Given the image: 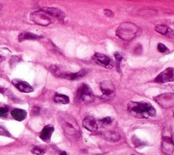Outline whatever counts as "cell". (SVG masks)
<instances>
[{
    "label": "cell",
    "instance_id": "52a82bcc",
    "mask_svg": "<svg viewBox=\"0 0 174 155\" xmlns=\"http://www.w3.org/2000/svg\"><path fill=\"white\" fill-rule=\"evenodd\" d=\"M155 101L164 108H169L174 105V93H167L156 97Z\"/></svg>",
    "mask_w": 174,
    "mask_h": 155
},
{
    "label": "cell",
    "instance_id": "8992f818",
    "mask_svg": "<svg viewBox=\"0 0 174 155\" xmlns=\"http://www.w3.org/2000/svg\"><path fill=\"white\" fill-rule=\"evenodd\" d=\"M168 131L165 130L163 133L161 151L164 154L171 155L174 151V143L171 135L168 134Z\"/></svg>",
    "mask_w": 174,
    "mask_h": 155
},
{
    "label": "cell",
    "instance_id": "ba28073f",
    "mask_svg": "<svg viewBox=\"0 0 174 155\" xmlns=\"http://www.w3.org/2000/svg\"><path fill=\"white\" fill-rule=\"evenodd\" d=\"M93 60L101 67L107 69H112L114 66V61L110 57L99 53H95L93 55Z\"/></svg>",
    "mask_w": 174,
    "mask_h": 155
},
{
    "label": "cell",
    "instance_id": "1f68e13d",
    "mask_svg": "<svg viewBox=\"0 0 174 155\" xmlns=\"http://www.w3.org/2000/svg\"><path fill=\"white\" fill-rule=\"evenodd\" d=\"M4 59H5V58L3 56H2L1 54H0V63H2V61H4Z\"/></svg>",
    "mask_w": 174,
    "mask_h": 155
},
{
    "label": "cell",
    "instance_id": "4dcf8cb0",
    "mask_svg": "<svg viewBox=\"0 0 174 155\" xmlns=\"http://www.w3.org/2000/svg\"><path fill=\"white\" fill-rule=\"evenodd\" d=\"M141 52H142V46H141V45L140 44H138L137 46L135 48V50H134V53L135 54H140Z\"/></svg>",
    "mask_w": 174,
    "mask_h": 155
},
{
    "label": "cell",
    "instance_id": "2e32d148",
    "mask_svg": "<svg viewBox=\"0 0 174 155\" xmlns=\"http://www.w3.org/2000/svg\"><path fill=\"white\" fill-rule=\"evenodd\" d=\"M154 30L157 33L165 35L168 38H173L174 36V30L165 25H158L154 28Z\"/></svg>",
    "mask_w": 174,
    "mask_h": 155
},
{
    "label": "cell",
    "instance_id": "30bf717a",
    "mask_svg": "<svg viewBox=\"0 0 174 155\" xmlns=\"http://www.w3.org/2000/svg\"><path fill=\"white\" fill-rule=\"evenodd\" d=\"M87 74L86 70H81L80 72H76V73H70V72H63V71L61 70V72L57 75V78L62 79H66L68 80H76L85 77Z\"/></svg>",
    "mask_w": 174,
    "mask_h": 155
},
{
    "label": "cell",
    "instance_id": "ac0fdd59",
    "mask_svg": "<svg viewBox=\"0 0 174 155\" xmlns=\"http://www.w3.org/2000/svg\"><path fill=\"white\" fill-rule=\"evenodd\" d=\"M11 116L15 121H22L27 116V112L22 109H14L11 112Z\"/></svg>",
    "mask_w": 174,
    "mask_h": 155
},
{
    "label": "cell",
    "instance_id": "7a4b0ae2",
    "mask_svg": "<svg viewBox=\"0 0 174 155\" xmlns=\"http://www.w3.org/2000/svg\"><path fill=\"white\" fill-rule=\"evenodd\" d=\"M128 112L135 118H148L156 116V109L146 101H130L127 105Z\"/></svg>",
    "mask_w": 174,
    "mask_h": 155
},
{
    "label": "cell",
    "instance_id": "4316f807",
    "mask_svg": "<svg viewBox=\"0 0 174 155\" xmlns=\"http://www.w3.org/2000/svg\"><path fill=\"white\" fill-rule=\"evenodd\" d=\"M112 122V119L111 117L109 116H108V117H105L104 118H102L101 120H100V124L101 125H108L109 124H111Z\"/></svg>",
    "mask_w": 174,
    "mask_h": 155
},
{
    "label": "cell",
    "instance_id": "d6a6232c",
    "mask_svg": "<svg viewBox=\"0 0 174 155\" xmlns=\"http://www.w3.org/2000/svg\"><path fill=\"white\" fill-rule=\"evenodd\" d=\"M60 155H67L66 152H65V151H63V152H61V153H60Z\"/></svg>",
    "mask_w": 174,
    "mask_h": 155
},
{
    "label": "cell",
    "instance_id": "277c9868",
    "mask_svg": "<svg viewBox=\"0 0 174 155\" xmlns=\"http://www.w3.org/2000/svg\"><path fill=\"white\" fill-rule=\"evenodd\" d=\"M95 97L92 90L87 84L82 83L80 85L76 93V100L79 103L87 104L94 101Z\"/></svg>",
    "mask_w": 174,
    "mask_h": 155
},
{
    "label": "cell",
    "instance_id": "603a6c76",
    "mask_svg": "<svg viewBox=\"0 0 174 155\" xmlns=\"http://www.w3.org/2000/svg\"><path fill=\"white\" fill-rule=\"evenodd\" d=\"M132 142H133L134 146L136 147H140V146H144L145 145L144 142L141 141L140 139L137 137L135 135L133 137V138H132Z\"/></svg>",
    "mask_w": 174,
    "mask_h": 155
},
{
    "label": "cell",
    "instance_id": "d590c367",
    "mask_svg": "<svg viewBox=\"0 0 174 155\" xmlns=\"http://www.w3.org/2000/svg\"><path fill=\"white\" fill-rule=\"evenodd\" d=\"M132 155H134V154H132Z\"/></svg>",
    "mask_w": 174,
    "mask_h": 155
},
{
    "label": "cell",
    "instance_id": "836d02e7",
    "mask_svg": "<svg viewBox=\"0 0 174 155\" xmlns=\"http://www.w3.org/2000/svg\"><path fill=\"white\" fill-rule=\"evenodd\" d=\"M4 93V89H3L1 86H0V94H2V93Z\"/></svg>",
    "mask_w": 174,
    "mask_h": 155
},
{
    "label": "cell",
    "instance_id": "e0dca14e",
    "mask_svg": "<svg viewBox=\"0 0 174 155\" xmlns=\"http://www.w3.org/2000/svg\"><path fill=\"white\" fill-rule=\"evenodd\" d=\"M42 37L39 35L35 34L31 32H22L18 35V41L19 42H24L27 40H39Z\"/></svg>",
    "mask_w": 174,
    "mask_h": 155
},
{
    "label": "cell",
    "instance_id": "3957f363",
    "mask_svg": "<svg viewBox=\"0 0 174 155\" xmlns=\"http://www.w3.org/2000/svg\"><path fill=\"white\" fill-rule=\"evenodd\" d=\"M139 31L137 26L131 22H125L121 24L117 30V35L124 40L134 39Z\"/></svg>",
    "mask_w": 174,
    "mask_h": 155
},
{
    "label": "cell",
    "instance_id": "d6986e66",
    "mask_svg": "<svg viewBox=\"0 0 174 155\" xmlns=\"http://www.w3.org/2000/svg\"><path fill=\"white\" fill-rule=\"evenodd\" d=\"M105 140L109 142H117L121 139V135L117 131H106L104 133Z\"/></svg>",
    "mask_w": 174,
    "mask_h": 155
},
{
    "label": "cell",
    "instance_id": "d4e9b609",
    "mask_svg": "<svg viewBox=\"0 0 174 155\" xmlns=\"http://www.w3.org/2000/svg\"><path fill=\"white\" fill-rule=\"evenodd\" d=\"M8 108L6 107H0V118H5L7 117Z\"/></svg>",
    "mask_w": 174,
    "mask_h": 155
},
{
    "label": "cell",
    "instance_id": "7402d4cb",
    "mask_svg": "<svg viewBox=\"0 0 174 155\" xmlns=\"http://www.w3.org/2000/svg\"><path fill=\"white\" fill-rule=\"evenodd\" d=\"M21 61V59L19 57L12 56L10 58V61H9V63H10V67H14L16 65H17L18 63L20 62Z\"/></svg>",
    "mask_w": 174,
    "mask_h": 155
},
{
    "label": "cell",
    "instance_id": "5b68a950",
    "mask_svg": "<svg viewBox=\"0 0 174 155\" xmlns=\"http://www.w3.org/2000/svg\"><path fill=\"white\" fill-rule=\"evenodd\" d=\"M30 18L34 23L44 27L50 25L54 22V18L43 9L32 12L30 15Z\"/></svg>",
    "mask_w": 174,
    "mask_h": 155
},
{
    "label": "cell",
    "instance_id": "9a60e30c",
    "mask_svg": "<svg viewBox=\"0 0 174 155\" xmlns=\"http://www.w3.org/2000/svg\"><path fill=\"white\" fill-rule=\"evenodd\" d=\"M54 131V128L53 125H48L45 126L42 131L40 133V138L45 142H49L50 141L51 136Z\"/></svg>",
    "mask_w": 174,
    "mask_h": 155
},
{
    "label": "cell",
    "instance_id": "f1b7e54d",
    "mask_svg": "<svg viewBox=\"0 0 174 155\" xmlns=\"http://www.w3.org/2000/svg\"><path fill=\"white\" fill-rule=\"evenodd\" d=\"M104 14L105 16H106V17H114V13L109 9H105L104 10Z\"/></svg>",
    "mask_w": 174,
    "mask_h": 155
},
{
    "label": "cell",
    "instance_id": "4fadbf2b",
    "mask_svg": "<svg viewBox=\"0 0 174 155\" xmlns=\"http://www.w3.org/2000/svg\"><path fill=\"white\" fill-rule=\"evenodd\" d=\"M82 125L87 130L91 132H95L98 129V125L95 119L91 116H88L85 118L82 122Z\"/></svg>",
    "mask_w": 174,
    "mask_h": 155
},
{
    "label": "cell",
    "instance_id": "f546056e",
    "mask_svg": "<svg viewBox=\"0 0 174 155\" xmlns=\"http://www.w3.org/2000/svg\"><path fill=\"white\" fill-rule=\"evenodd\" d=\"M40 112V108L38 107V106H35V107L32 109L31 114L34 116H38V115H39Z\"/></svg>",
    "mask_w": 174,
    "mask_h": 155
},
{
    "label": "cell",
    "instance_id": "e575fe53",
    "mask_svg": "<svg viewBox=\"0 0 174 155\" xmlns=\"http://www.w3.org/2000/svg\"><path fill=\"white\" fill-rule=\"evenodd\" d=\"M173 116H174V112H173Z\"/></svg>",
    "mask_w": 174,
    "mask_h": 155
},
{
    "label": "cell",
    "instance_id": "6da1fadb",
    "mask_svg": "<svg viewBox=\"0 0 174 155\" xmlns=\"http://www.w3.org/2000/svg\"><path fill=\"white\" fill-rule=\"evenodd\" d=\"M57 118L67 140L71 141L78 140L80 135V129L75 119L64 112H59Z\"/></svg>",
    "mask_w": 174,
    "mask_h": 155
},
{
    "label": "cell",
    "instance_id": "44dd1931",
    "mask_svg": "<svg viewBox=\"0 0 174 155\" xmlns=\"http://www.w3.org/2000/svg\"><path fill=\"white\" fill-rule=\"evenodd\" d=\"M114 57L116 59V66H117V70L118 72L121 73V63L122 60V56L119 53H114Z\"/></svg>",
    "mask_w": 174,
    "mask_h": 155
},
{
    "label": "cell",
    "instance_id": "9c48e42d",
    "mask_svg": "<svg viewBox=\"0 0 174 155\" xmlns=\"http://www.w3.org/2000/svg\"><path fill=\"white\" fill-rule=\"evenodd\" d=\"M174 81V69L173 67H168L158 75L154 82L159 84H163Z\"/></svg>",
    "mask_w": 174,
    "mask_h": 155
},
{
    "label": "cell",
    "instance_id": "7c38bea8",
    "mask_svg": "<svg viewBox=\"0 0 174 155\" xmlns=\"http://www.w3.org/2000/svg\"><path fill=\"white\" fill-rule=\"evenodd\" d=\"M100 89L103 93V95L105 97H109L114 94L115 88L112 82L109 80H105L100 83Z\"/></svg>",
    "mask_w": 174,
    "mask_h": 155
},
{
    "label": "cell",
    "instance_id": "ffe728a7",
    "mask_svg": "<svg viewBox=\"0 0 174 155\" xmlns=\"http://www.w3.org/2000/svg\"><path fill=\"white\" fill-rule=\"evenodd\" d=\"M54 102L61 103V104H67L69 103V98L65 95L57 93L54 97Z\"/></svg>",
    "mask_w": 174,
    "mask_h": 155
},
{
    "label": "cell",
    "instance_id": "83f0119b",
    "mask_svg": "<svg viewBox=\"0 0 174 155\" xmlns=\"http://www.w3.org/2000/svg\"><path fill=\"white\" fill-rule=\"evenodd\" d=\"M0 135H2V136H5V137H11V135L10 134L9 132L6 130V128H4L2 125H0Z\"/></svg>",
    "mask_w": 174,
    "mask_h": 155
},
{
    "label": "cell",
    "instance_id": "484cf974",
    "mask_svg": "<svg viewBox=\"0 0 174 155\" xmlns=\"http://www.w3.org/2000/svg\"><path fill=\"white\" fill-rule=\"evenodd\" d=\"M31 153L34 154H37V155H40V154H42L44 153V151L42 149V148H41L40 147H38V146H34L33 148H32L31 150Z\"/></svg>",
    "mask_w": 174,
    "mask_h": 155
},
{
    "label": "cell",
    "instance_id": "cb8c5ba5",
    "mask_svg": "<svg viewBox=\"0 0 174 155\" xmlns=\"http://www.w3.org/2000/svg\"><path fill=\"white\" fill-rule=\"evenodd\" d=\"M157 49L159 50L160 53H167V52H169V48H167L165 44L159 42L157 45Z\"/></svg>",
    "mask_w": 174,
    "mask_h": 155
},
{
    "label": "cell",
    "instance_id": "5bb4252c",
    "mask_svg": "<svg viewBox=\"0 0 174 155\" xmlns=\"http://www.w3.org/2000/svg\"><path fill=\"white\" fill-rule=\"evenodd\" d=\"M44 11H46L48 14H49L51 17L54 18H57L60 21H64L65 17V14L61 9L53 7H45L42 8Z\"/></svg>",
    "mask_w": 174,
    "mask_h": 155
},
{
    "label": "cell",
    "instance_id": "8fae6325",
    "mask_svg": "<svg viewBox=\"0 0 174 155\" xmlns=\"http://www.w3.org/2000/svg\"><path fill=\"white\" fill-rule=\"evenodd\" d=\"M14 86L21 92L30 93L34 91V89L28 82L18 79H14L12 81Z\"/></svg>",
    "mask_w": 174,
    "mask_h": 155
}]
</instances>
